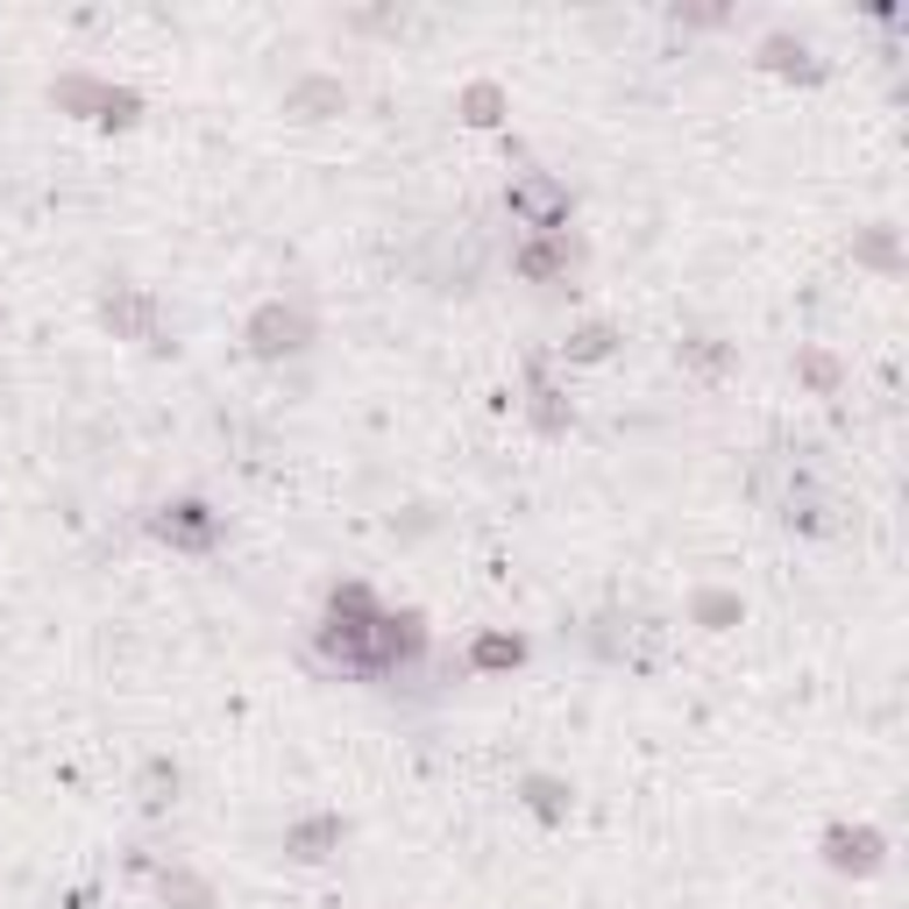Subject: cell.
Segmentation results:
<instances>
[{"label": "cell", "mask_w": 909, "mask_h": 909, "mask_svg": "<svg viewBox=\"0 0 909 909\" xmlns=\"http://www.w3.org/2000/svg\"><path fill=\"white\" fill-rule=\"evenodd\" d=\"M299 335H306V327H299L292 313H263V321H256V348H263V356H278V348H299Z\"/></svg>", "instance_id": "obj_1"}, {"label": "cell", "mask_w": 909, "mask_h": 909, "mask_svg": "<svg viewBox=\"0 0 909 909\" xmlns=\"http://www.w3.org/2000/svg\"><path fill=\"white\" fill-rule=\"evenodd\" d=\"M192 512H200V505H178V519H157V526H164V534H178V540H206L214 526H206V519H192Z\"/></svg>", "instance_id": "obj_2"}, {"label": "cell", "mask_w": 909, "mask_h": 909, "mask_svg": "<svg viewBox=\"0 0 909 909\" xmlns=\"http://www.w3.org/2000/svg\"><path fill=\"white\" fill-rule=\"evenodd\" d=\"M476 661H483V669H505V661H519V640H483Z\"/></svg>", "instance_id": "obj_3"}]
</instances>
